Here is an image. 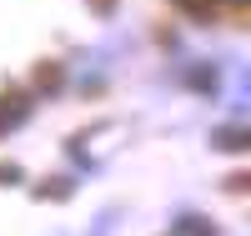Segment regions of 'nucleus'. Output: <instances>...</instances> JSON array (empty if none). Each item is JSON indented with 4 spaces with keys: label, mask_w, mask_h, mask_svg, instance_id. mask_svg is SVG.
I'll use <instances>...</instances> for the list:
<instances>
[{
    "label": "nucleus",
    "mask_w": 251,
    "mask_h": 236,
    "mask_svg": "<svg viewBox=\"0 0 251 236\" xmlns=\"http://www.w3.org/2000/svg\"><path fill=\"white\" fill-rule=\"evenodd\" d=\"M25 121V96H0V131Z\"/></svg>",
    "instance_id": "1"
},
{
    "label": "nucleus",
    "mask_w": 251,
    "mask_h": 236,
    "mask_svg": "<svg viewBox=\"0 0 251 236\" xmlns=\"http://www.w3.org/2000/svg\"><path fill=\"white\" fill-rule=\"evenodd\" d=\"M181 5L191 10V15H211V5H216V0H181Z\"/></svg>",
    "instance_id": "2"
},
{
    "label": "nucleus",
    "mask_w": 251,
    "mask_h": 236,
    "mask_svg": "<svg viewBox=\"0 0 251 236\" xmlns=\"http://www.w3.org/2000/svg\"><path fill=\"white\" fill-rule=\"evenodd\" d=\"M221 141H226V151H241V146H246V136H241V131H226Z\"/></svg>",
    "instance_id": "3"
},
{
    "label": "nucleus",
    "mask_w": 251,
    "mask_h": 236,
    "mask_svg": "<svg viewBox=\"0 0 251 236\" xmlns=\"http://www.w3.org/2000/svg\"><path fill=\"white\" fill-rule=\"evenodd\" d=\"M186 231H191V236H211V226H206V221H196V216H186Z\"/></svg>",
    "instance_id": "4"
},
{
    "label": "nucleus",
    "mask_w": 251,
    "mask_h": 236,
    "mask_svg": "<svg viewBox=\"0 0 251 236\" xmlns=\"http://www.w3.org/2000/svg\"><path fill=\"white\" fill-rule=\"evenodd\" d=\"M231 5H246V0H231Z\"/></svg>",
    "instance_id": "5"
}]
</instances>
